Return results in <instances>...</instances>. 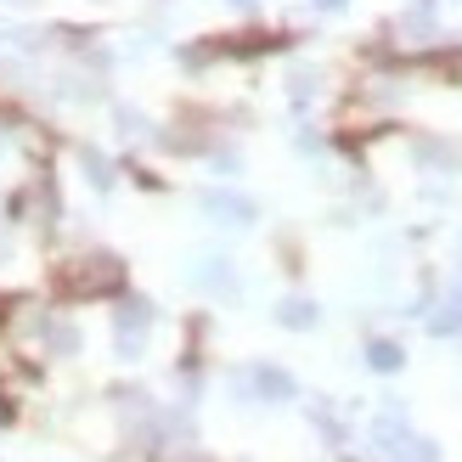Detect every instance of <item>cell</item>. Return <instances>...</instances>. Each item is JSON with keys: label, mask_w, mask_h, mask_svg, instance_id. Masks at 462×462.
Here are the masks:
<instances>
[{"label": "cell", "mask_w": 462, "mask_h": 462, "mask_svg": "<svg viewBox=\"0 0 462 462\" xmlns=\"http://www.w3.org/2000/svg\"><path fill=\"white\" fill-rule=\"evenodd\" d=\"M321 6H338V0H321Z\"/></svg>", "instance_id": "1"}]
</instances>
